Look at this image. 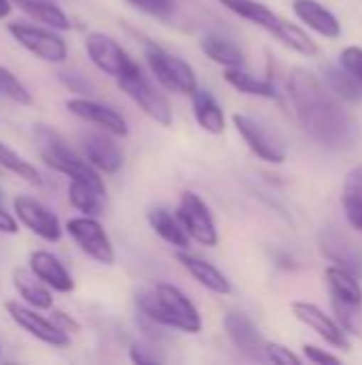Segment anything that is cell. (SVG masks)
Instances as JSON below:
<instances>
[{
  "mask_svg": "<svg viewBox=\"0 0 362 365\" xmlns=\"http://www.w3.org/2000/svg\"><path fill=\"white\" fill-rule=\"evenodd\" d=\"M115 81H117L119 90L156 124H160V126L173 124V107H171L166 94L158 86H154V81L143 73V68L139 64Z\"/></svg>",
  "mask_w": 362,
  "mask_h": 365,
  "instance_id": "obj_5",
  "label": "cell"
},
{
  "mask_svg": "<svg viewBox=\"0 0 362 365\" xmlns=\"http://www.w3.org/2000/svg\"><path fill=\"white\" fill-rule=\"evenodd\" d=\"M339 60H341V66L362 86V47H356V45L346 47Z\"/></svg>",
  "mask_w": 362,
  "mask_h": 365,
  "instance_id": "obj_35",
  "label": "cell"
},
{
  "mask_svg": "<svg viewBox=\"0 0 362 365\" xmlns=\"http://www.w3.org/2000/svg\"><path fill=\"white\" fill-rule=\"evenodd\" d=\"M134 304L139 314L158 327L177 329L190 336H196L203 329V317L198 308L175 284L160 282L151 289H141L134 295Z\"/></svg>",
  "mask_w": 362,
  "mask_h": 365,
  "instance_id": "obj_2",
  "label": "cell"
},
{
  "mask_svg": "<svg viewBox=\"0 0 362 365\" xmlns=\"http://www.w3.org/2000/svg\"><path fill=\"white\" fill-rule=\"evenodd\" d=\"M83 45L90 62L111 79H119L137 66V62L128 56L122 43L107 32H90Z\"/></svg>",
  "mask_w": 362,
  "mask_h": 365,
  "instance_id": "obj_9",
  "label": "cell"
},
{
  "mask_svg": "<svg viewBox=\"0 0 362 365\" xmlns=\"http://www.w3.org/2000/svg\"><path fill=\"white\" fill-rule=\"evenodd\" d=\"M271 34H273L277 41H282L286 47H290L292 51H297V53H301V56H316V53H318L316 41H314L301 26H297V24H292V21H288V19H282V17H280L277 24L273 26Z\"/></svg>",
  "mask_w": 362,
  "mask_h": 365,
  "instance_id": "obj_28",
  "label": "cell"
},
{
  "mask_svg": "<svg viewBox=\"0 0 362 365\" xmlns=\"http://www.w3.org/2000/svg\"><path fill=\"white\" fill-rule=\"evenodd\" d=\"M28 269L32 276H36L45 287H49L53 293H73L75 280L66 265L49 250H34L28 257Z\"/></svg>",
  "mask_w": 362,
  "mask_h": 365,
  "instance_id": "obj_17",
  "label": "cell"
},
{
  "mask_svg": "<svg viewBox=\"0 0 362 365\" xmlns=\"http://www.w3.org/2000/svg\"><path fill=\"white\" fill-rule=\"evenodd\" d=\"M177 261L203 289H207L215 295H228L233 291L230 280L213 263H209V261H205V259H201L188 250H179Z\"/></svg>",
  "mask_w": 362,
  "mask_h": 365,
  "instance_id": "obj_18",
  "label": "cell"
},
{
  "mask_svg": "<svg viewBox=\"0 0 362 365\" xmlns=\"http://www.w3.org/2000/svg\"><path fill=\"white\" fill-rule=\"evenodd\" d=\"M0 233H4V235H17L19 233V222H17L15 214L6 212L2 205H0Z\"/></svg>",
  "mask_w": 362,
  "mask_h": 365,
  "instance_id": "obj_41",
  "label": "cell"
},
{
  "mask_svg": "<svg viewBox=\"0 0 362 365\" xmlns=\"http://www.w3.org/2000/svg\"><path fill=\"white\" fill-rule=\"evenodd\" d=\"M115 139L117 137H113L100 128L85 133L81 137L83 158L100 173H107V175L117 173L124 167V152Z\"/></svg>",
  "mask_w": 362,
  "mask_h": 365,
  "instance_id": "obj_14",
  "label": "cell"
},
{
  "mask_svg": "<svg viewBox=\"0 0 362 365\" xmlns=\"http://www.w3.org/2000/svg\"><path fill=\"white\" fill-rule=\"evenodd\" d=\"M324 276H326V284H329L333 304L362 310V287L350 269L331 265V267H326Z\"/></svg>",
  "mask_w": 362,
  "mask_h": 365,
  "instance_id": "obj_20",
  "label": "cell"
},
{
  "mask_svg": "<svg viewBox=\"0 0 362 365\" xmlns=\"http://www.w3.org/2000/svg\"><path fill=\"white\" fill-rule=\"evenodd\" d=\"M0 169L13 173L15 178L23 180L30 186H41L43 184V178H41L38 169L32 163H28L21 154H17L13 148L2 143V141H0Z\"/></svg>",
  "mask_w": 362,
  "mask_h": 365,
  "instance_id": "obj_29",
  "label": "cell"
},
{
  "mask_svg": "<svg viewBox=\"0 0 362 365\" xmlns=\"http://www.w3.org/2000/svg\"><path fill=\"white\" fill-rule=\"evenodd\" d=\"M288 92L303 130L316 143L329 150H348L354 145L358 137L354 120L309 68H292Z\"/></svg>",
  "mask_w": 362,
  "mask_h": 365,
  "instance_id": "obj_1",
  "label": "cell"
},
{
  "mask_svg": "<svg viewBox=\"0 0 362 365\" xmlns=\"http://www.w3.org/2000/svg\"><path fill=\"white\" fill-rule=\"evenodd\" d=\"M13 6H19L28 17H32L34 21H38L41 26L53 28L58 32H66L70 30V19L68 15L62 11V6H58L51 0H15Z\"/></svg>",
  "mask_w": 362,
  "mask_h": 365,
  "instance_id": "obj_24",
  "label": "cell"
},
{
  "mask_svg": "<svg viewBox=\"0 0 362 365\" xmlns=\"http://www.w3.org/2000/svg\"><path fill=\"white\" fill-rule=\"evenodd\" d=\"M224 81H226L228 86H233L237 92L247 94V96H258V98H280L277 88H275L269 79L254 77L252 73L243 71V66H239V68H224Z\"/></svg>",
  "mask_w": 362,
  "mask_h": 365,
  "instance_id": "obj_26",
  "label": "cell"
},
{
  "mask_svg": "<svg viewBox=\"0 0 362 365\" xmlns=\"http://www.w3.org/2000/svg\"><path fill=\"white\" fill-rule=\"evenodd\" d=\"M124 2L156 19H169L175 13V0H124Z\"/></svg>",
  "mask_w": 362,
  "mask_h": 365,
  "instance_id": "obj_33",
  "label": "cell"
},
{
  "mask_svg": "<svg viewBox=\"0 0 362 365\" xmlns=\"http://www.w3.org/2000/svg\"><path fill=\"white\" fill-rule=\"evenodd\" d=\"M201 51L222 68H239L245 64V53L233 41L220 34H207L201 38Z\"/></svg>",
  "mask_w": 362,
  "mask_h": 365,
  "instance_id": "obj_25",
  "label": "cell"
},
{
  "mask_svg": "<svg viewBox=\"0 0 362 365\" xmlns=\"http://www.w3.org/2000/svg\"><path fill=\"white\" fill-rule=\"evenodd\" d=\"M130 361L139 365H156L162 364V359L156 355V351L151 346H143V344H132L130 349Z\"/></svg>",
  "mask_w": 362,
  "mask_h": 365,
  "instance_id": "obj_40",
  "label": "cell"
},
{
  "mask_svg": "<svg viewBox=\"0 0 362 365\" xmlns=\"http://www.w3.org/2000/svg\"><path fill=\"white\" fill-rule=\"evenodd\" d=\"M233 124L237 128V133L241 135V139L247 143V148L265 163H273L280 165L286 160V148L282 145V141L258 120L243 115V113H235L233 115Z\"/></svg>",
  "mask_w": 362,
  "mask_h": 365,
  "instance_id": "obj_13",
  "label": "cell"
},
{
  "mask_svg": "<svg viewBox=\"0 0 362 365\" xmlns=\"http://www.w3.org/2000/svg\"><path fill=\"white\" fill-rule=\"evenodd\" d=\"M341 203H344V212H346L348 222H350L356 231H361L362 233V199L361 197H356V195H352V192H344Z\"/></svg>",
  "mask_w": 362,
  "mask_h": 365,
  "instance_id": "obj_36",
  "label": "cell"
},
{
  "mask_svg": "<svg viewBox=\"0 0 362 365\" xmlns=\"http://www.w3.org/2000/svg\"><path fill=\"white\" fill-rule=\"evenodd\" d=\"M326 81H329V90L350 103H361L362 101V86L344 68H326Z\"/></svg>",
  "mask_w": 362,
  "mask_h": 365,
  "instance_id": "obj_31",
  "label": "cell"
},
{
  "mask_svg": "<svg viewBox=\"0 0 362 365\" xmlns=\"http://www.w3.org/2000/svg\"><path fill=\"white\" fill-rule=\"evenodd\" d=\"M0 94L6 96L9 101H13L15 105L21 107H30L32 105V94L30 90L23 86V81L6 66L0 64Z\"/></svg>",
  "mask_w": 362,
  "mask_h": 365,
  "instance_id": "obj_32",
  "label": "cell"
},
{
  "mask_svg": "<svg viewBox=\"0 0 362 365\" xmlns=\"http://www.w3.org/2000/svg\"><path fill=\"white\" fill-rule=\"evenodd\" d=\"M147 222H149L151 231H154L162 242H166L169 246H173V248H177V250H188L190 237H188V233L183 231L179 218H177L171 210H166V207H151V210L147 212Z\"/></svg>",
  "mask_w": 362,
  "mask_h": 365,
  "instance_id": "obj_23",
  "label": "cell"
},
{
  "mask_svg": "<svg viewBox=\"0 0 362 365\" xmlns=\"http://www.w3.org/2000/svg\"><path fill=\"white\" fill-rule=\"evenodd\" d=\"M13 214L19 225H23L30 233L41 237L43 242L55 244L62 240V225L60 218L41 201H36L30 195H17L13 199Z\"/></svg>",
  "mask_w": 362,
  "mask_h": 365,
  "instance_id": "obj_11",
  "label": "cell"
},
{
  "mask_svg": "<svg viewBox=\"0 0 362 365\" xmlns=\"http://www.w3.org/2000/svg\"><path fill=\"white\" fill-rule=\"evenodd\" d=\"M13 287H15L21 304H26L38 312L53 308V291L49 287H45L36 276H32L30 269L17 267L13 272Z\"/></svg>",
  "mask_w": 362,
  "mask_h": 365,
  "instance_id": "obj_22",
  "label": "cell"
},
{
  "mask_svg": "<svg viewBox=\"0 0 362 365\" xmlns=\"http://www.w3.org/2000/svg\"><path fill=\"white\" fill-rule=\"evenodd\" d=\"M303 353H305V357H307L312 364H318V365H339L341 364V359H339L337 355H333V353H326V351H322V349H318V346H314V344H305V346H303Z\"/></svg>",
  "mask_w": 362,
  "mask_h": 365,
  "instance_id": "obj_39",
  "label": "cell"
},
{
  "mask_svg": "<svg viewBox=\"0 0 362 365\" xmlns=\"http://www.w3.org/2000/svg\"><path fill=\"white\" fill-rule=\"evenodd\" d=\"M292 312L294 317L312 327L326 344L335 346V349H341V351H350V338H348V331L335 321L331 319L324 310H320L316 304H309V302H294L292 304Z\"/></svg>",
  "mask_w": 362,
  "mask_h": 365,
  "instance_id": "obj_16",
  "label": "cell"
},
{
  "mask_svg": "<svg viewBox=\"0 0 362 365\" xmlns=\"http://www.w3.org/2000/svg\"><path fill=\"white\" fill-rule=\"evenodd\" d=\"M49 312H51V321H53L62 331H66V334H79V331H81L79 321H77L75 317H70L68 312H64V310H60V308H55V306H53Z\"/></svg>",
  "mask_w": 362,
  "mask_h": 365,
  "instance_id": "obj_38",
  "label": "cell"
},
{
  "mask_svg": "<svg viewBox=\"0 0 362 365\" xmlns=\"http://www.w3.org/2000/svg\"><path fill=\"white\" fill-rule=\"evenodd\" d=\"M4 310L9 314V319L23 329L28 336H32L34 340L53 346V349H66L70 344V334L62 331L51 319H45L43 314H38V310L21 304L19 299H9L4 302Z\"/></svg>",
  "mask_w": 362,
  "mask_h": 365,
  "instance_id": "obj_10",
  "label": "cell"
},
{
  "mask_svg": "<svg viewBox=\"0 0 362 365\" xmlns=\"http://www.w3.org/2000/svg\"><path fill=\"white\" fill-rule=\"evenodd\" d=\"M265 359L275 365H299L301 357L294 355L288 346L277 344V342H267L265 346Z\"/></svg>",
  "mask_w": 362,
  "mask_h": 365,
  "instance_id": "obj_34",
  "label": "cell"
},
{
  "mask_svg": "<svg viewBox=\"0 0 362 365\" xmlns=\"http://www.w3.org/2000/svg\"><path fill=\"white\" fill-rule=\"evenodd\" d=\"M64 231L75 242V246L83 255H87L92 261H96L100 265H113L115 263V246H113L109 233L105 231V227L98 222L96 216L81 214V216L68 218L64 225Z\"/></svg>",
  "mask_w": 362,
  "mask_h": 365,
  "instance_id": "obj_7",
  "label": "cell"
},
{
  "mask_svg": "<svg viewBox=\"0 0 362 365\" xmlns=\"http://www.w3.org/2000/svg\"><path fill=\"white\" fill-rule=\"evenodd\" d=\"M102 195H98L96 190H92L90 186L81 184V182H73L68 180V203L85 214V216H100L102 214Z\"/></svg>",
  "mask_w": 362,
  "mask_h": 365,
  "instance_id": "obj_30",
  "label": "cell"
},
{
  "mask_svg": "<svg viewBox=\"0 0 362 365\" xmlns=\"http://www.w3.org/2000/svg\"><path fill=\"white\" fill-rule=\"evenodd\" d=\"M175 216L179 218L183 231L188 233V237L192 242L207 246V248L218 246V242H220L218 225H215V218H213L209 205L201 199V195H196L192 190L181 192Z\"/></svg>",
  "mask_w": 362,
  "mask_h": 365,
  "instance_id": "obj_8",
  "label": "cell"
},
{
  "mask_svg": "<svg viewBox=\"0 0 362 365\" xmlns=\"http://www.w3.org/2000/svg\"><path fill=\"white\" fill-rule=\"evenodd\" d=\"M192 111H194L196 124L205 133L222 135L226 130V113L209 90L196 88V92L192 94Z\"/></svg>",
  "mask_w": 362,
  "mask_h": 365,
  "instance_id": "obj_21",
  "label": "cell"
},
{
  "mask_svg": "<svg viewBox=\"0 0 362 365\" xmlns=\"http://www.w3.org/2000/svg\"><path fill=\"white\" fill-rule=\"evenodd\" d=\"M292 11L305 26H309L318 34H322L326 38H339L341 36V24H339L337 15L331 13L318 0H294Z\"/></svg>",
  "mask_w": 362,
  "mask_h": 365,
  "instance_id": "obj_19",
  "label": "cell"
},
{
  "mask_svg": "<svg viewBox=\"0 0 362 365\" xmlns=\"http://www.w3.org/2000/svg\"><path fill=\"white\" fill-rule=\"evenodd\" d=\"M13 11V2L11 0H0V21L6 19Z\"/></svg>",
  "mask_w": 362,
  "mask_h": 365,
  "instance_id": "obj_43",
  "label": "cell"
},
{
  "mask_svg": "<svg viewBox=\"0 0 362 365\" xmlns=\"http://www.w3.org/2000/svg\"><path fill=\"white\" fill-rule=\"evenodd\" d=\"M145 60H147L151 75L156 77L160 88H164L166 92H173L179 96H192L196 92L198 77L192 64L186 62L183 58L162 49L156 43H145Z\"/></svg>",
  "mask_w": 362,
  "mask_h": 365,
  "instance_id": "obj_4",
  "label": "cell"
},
{
  "mask_svg": "<svg viewBox=\"0 0 362 365\" xmlns=\"http://www.w3.org/2000/svg\"><path fill=\"white\" fill-rule=\"evenodd\" d=\"M60 81L70 92H77L79 96H92L94 94V86L83 75H77V73H60Z\"/></svg>",
  "mask_w": 362,
  "mask_h": 365,
  "instance_id": "obj_37",
  "label": "cell"
},
{
  "mask_svg": "<svg viewBox=\"0 0 362 365\" xmlns=\"http://www.w3.org/2000/svg\"><path fill=\"white\" fill-rule=\"evenodd\" d=\"M220 4L224 9H228L230 13H235L237 17L252 21L254 26L265 28L269 32L273 30V26L280 19L277 13H273L265 2H258V0H220Z\"/></svg>",
  "mask_w": 362,
  "mask_h": 365,
  "instance_id": "obj_27",
  "label": "cell"
},
{
  "mask_svg": "<svg viewBox=\"0 0 362 365\" xmlns=\"http://www.w3.org/2000/svg\"><path fill=\"white\" fill-rule=\"evenodd\" d=\"M9 34L13 41L30 51L34 58L51 64H62L68 58V45L58 30L47 28V26H34V24H23V21H11L6 26Z\"/></svg>",
  "mask_w": 362,
  "mask_h": 365,
  "instance_id": "obj_6",
  "label": "cell"
},
{
  "mask_svg": "<svg viewBox=\"0 0 362 365\" xmlns=\"http://www.w3.org/2000/svg\"><path fill=\"white\" fill-rule=\"evenodd\" d=\"M34 139H36L38 156L49 169L66 175L73 182H81V184L90 186L92 190H96L102 197L107 195V186H105L100 171H96L83 156L75 154L68 148V143L62 139L60 133H55L53 128H49L45 124H38L34 128Z\"/></svg>",
  "mask_w": 362,
  "mask_h": 365,
  "instance_id": "obj_3",
  "label": "cell"
},
{
  "mask_svg": "<svg viewBox=\"0 0 362 365\" xmlns=\"http://www.w3.org/2000/svg\"><path fill=\"white\" fill-rule=\"evenodd\" d=\"M224 331H226L228 340L233 342V346L241 355H245L247 359H254V361H267L265 359L267 340L262 338L260 329L245 312L230 310L224 317Z\"/></svg>",
  "mask_w": 362,
  "mask_h": 365,
  "instance_id": "obj_15",
  "label": "cell"
},
{
  "mask_svg": "<svg viewBox=\"0 0 362 365\" xmlns=\"http://www.w3.org/2000/svg\"><path fill=\"white\" fill-rule=\"evenodd\" d=\"M346 192H352L362 199V165H358L356 169H352L346 175Z\"/></svg>",
  "mask_w": 362,
  "mask_h": 365,
  "instance_id": "obj_42",
  "label": "cell"
},
{
  "mask_svg": "<svg viewBox=\"0 0 362 365\" xmlns=\"http://www.w3.org/2000/svg\"><path fill=\"white\" fill-rule=\"evenodd\" d=\"M66 109L68 113H73L75 118L117 137V139H124L128 137L130 128H128V122L126 118L113 109L111 105H105L100 101H94L90 96H75V98H68L66 101Z\"/></svg>",
  "mask_w": 362,
  "mask_h": 365,
  "instance_id": "obj_12",
  "label": "cell"
}]
</instances>
